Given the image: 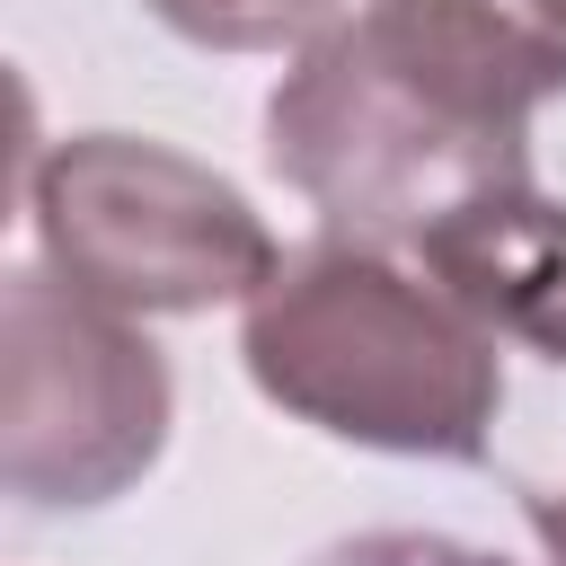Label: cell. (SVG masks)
Instances as JSON below:
<instances>
[{"label": "cell", "mask_w": 566, "mask_h": 566, "mask_svg": "<svg viewBox=\"0 0 566 566\" xmlns=\"http://www.w3.org/2000/svg\"><path fill=\"white\" fill-rule=\"evenodd\" d=\"M248 371L318 433L424 460H478L504 398L495 336L433 274L416 283L363 239L292 256L248 301Z\"/></svg>", "instance_id": "6da1fadb"}, {"label": "cell", "mask_w": 566, "mask_h": 566, "mask_svg": "<svg viewBox=\"0 0 566 566\" xmlns=\"http://www.w3.org/2000/svg\"><path fill=\"white\" fill-rule=\"evenodd\" d=\"M513 115L469 97L451 71L407 62L380 27H318L265 106V159L327 212L336 239H424L486 186L531 177Z\"/></svg>", "instance_id": "7a4b0ae2"}, {"label": "cell", "mask_w": 566, "mask_h": 566, "mask_svg": "<svg viewBox=\"0 0 566 566\" xmlns=\"http://www.w3.org/2000/svg\"><path fill=\"white\" fill-rule=\"evenodd\" d=\"M35 230L53 274L106 310H212L283 274L239 186L133 133L62 142L35 168Z\"/></svg>", "instance_id": "3957f363"}, {"label": "cell", "mask_w": 566, "mask_h": 566, "mask_svg": "<svg viewBox=\"0 0 566 566\" xmlns=\"http://www.w3.org/2000/svg\"><path fill=\"white\" fill-rule=\"evenodd\" d=\"M0 345V478L18 504H106L159 460L168 371L124 310L18 265Z\"/></svg>", "instance_id": "277c9868"}, {"label": "cell", "mask_w": 566, "mask_h": 566, "mask_svg": "<svg viewBox=\"0 0 566 566\" xmlns=\"http://www.w3.org/2000/svg\"><path fill=\"white\" fill-rule=\"evenodd\" d=\"M416 256L486 336L566 363V203H548L531 177L486 186L478 203L433 221Z\"/></svg>", "instance_id": "5b68a950"}, {"label": "cell", "mask_w": 566, "mask_h": 566, "mask_svg": "<svg viewBox=\"0 0 566 566\" xmlns=\"http://www.w3.org/2000/svg\"><path fill=\"white\" fill-rule=\"evenodd\" d=\"M177 35L221 44V53H265V44H301L336 18V0H150Z\"/></svg>", "instance_id": "8992f818"}, {"label": "cell", "mask_w": 566, "mask_h": 566, "mask_svg": "<svg viewBox=\"0 0 566 566\" xmlns=\"http://www.w3.org/2000/svg\"><path fill=\"white\" fill-rule=\"evenodd\" d=\"M310 566H504V557L469 548V539H442V531H371V539H345Z\"/></svg>", "instance_id": "52a82bcc"}, {"label": "cell", "mask_w": 566, "mask_h": 566, "mask_svg": "<svg viewBox=\"0 0 566 566\" xmlns=\"http://www.w3.org/2000/svg\"><path fill=\"white\" fill-rule=\"evenodd\" d=\"M531 531H539V548L566 566V486H531Z\"/></svg>", "instance_id": "ba28073f"}, {"label": "cell", "mask_w": 566, "mask_h": 566, "mask_svg": "<svg viewBox=\"0 0 566 566\" xmlns=\"http://www.w3.org/2000/svg\"><path fill=\"white\" fill-rule=\"evenodd\" d=\"M539 9H548V18H557V27H566V0H539Z\"/></svg>", "instance_id": "9c48e42d"}]
</instances>
